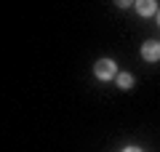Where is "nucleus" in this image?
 <instances>
[{"mask_svg": "<svg viewBox=\"0 0 160 152\" xmlns=\"http://www.w3.org/2000/svg\"><path fill=\"white\" fill-rule=\"evenodd\" d=\"M93 72H96L99 80H112L115 75H118V67H115L112 59H99V62L93 64Z\"/></svg>", "mask_w": 160, "mask_h": 152, "instance_id": "nucleus-1", "label": "nucleus"}, {"mask_svg": "<svg viewBox=\"0 0 160 152\" xmlns=\"http://www.w3.org/2000/svg\"><path fill=\"white\" fill-rule=\"evenodd\" d=\"M142 59H144V62H158V59H160V43H155V40L144 43L142 45Z\"/></svg>", "mask_w": 160, "mask_h": 152, "instance_id": "nucleus-2", "label": "nucleus"}, {"mask_svg": "<svg viewBox=\"0 0 160 152\" xmlns=\"http://www.w3.org/2000/svg\"><path fill=\"white\" fill-rule=\"evenodd\" d=\"M136 11L142 13V16H152V13H158V6H155L152 0H139V3H136Z\"/></svg>", "mask_w": 160, "mask_h": 152, "instance_id": "nucleus-3", "label": "nucleus"}, {"mask_svg": "<svg viewBox=\"0 0 160 152\" xmlns=\"http://www.w3.org/2000/svg\"><path fill=\"white\" fill-rule=\"evenodd\" d=\"M115 83H118L120 88H131V85H133V78H131L128 72H120V75H115Z\"/></svg>", "mask_w": 160, "mask_h": 152, "instance_id": "nucleus-4", "label": "nucleus"}, {"mask_svg": "<svg viewBox=\"0 0 160 152\" xmlns=\"http://www.w3.org/2000/svg\"><path fill=\"white\" fill-rule=\"evenodd\" d=\"M123 152H142L139 147H128V149H123Z\"/></svg>", "mask_w": 160, "mask_h": 152, "instance_id": "nucleus-5", "label": "nucleus"}, {"mask_svg": "<svg viewBox=\"0 0 160 152\" xmlns=\"http://www.w3.org/2000/svg\"><path fill=\"white\" fill-rule=\"evenodd\" d=\"M158 24H160V8H158Z\"/></svg>", "mask_w": 160, "mask_h": 152, "instance_id": "nucleus-6", "label": "nucleus"}]
</instances>
